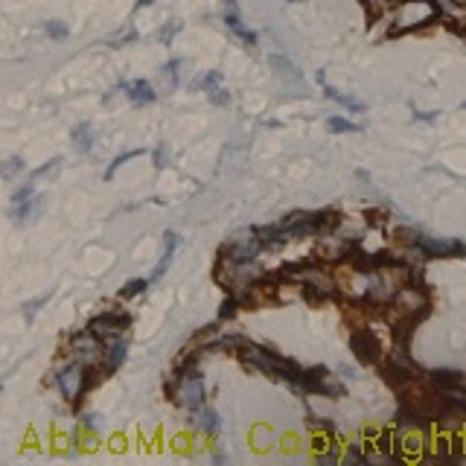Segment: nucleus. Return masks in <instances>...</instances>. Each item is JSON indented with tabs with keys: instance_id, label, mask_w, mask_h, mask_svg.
<instances>
[{
	"instance_id": "6ab92c4d",
	"label": "nucleus",
	"mask_w": 466,
	"mask_h": 466,
	"mask_svg": "<svg viewBox=\"0 0 466 466\" xmlns=\"http://www.w3.org/2000/svg\"><path fill=\"white\" fill-rule=\"evenodd\" d=\"M219 85H222V73L219 70H210V73L201 76V79L192 82V88H196V91H213V88H219Z\"/></svg>"
},
{
	"instance_id": "9b49d317",
	"label": "nucleus",
	"mask_w": 466,
	"mask_h": 466,
	"mask_svg": "<svg viewBox=\"0 0 466 466\" xmlns=\"http://www.w3.org/2000/svg\"><path fill=\"white\" fill-rule=\"evenodd\" d=\"M225 24L237 32L245 44H257V32H251V29H245V24H242V18H239V9H227V15H225Z\"/></svg>"
},
{
	"instance_id": "4be33fe9",
	"label": "nucleus",
	"mask_w": 466,
	"mask_h": 466,
	"mask_svg": "<svg viewBox=\"0 0 466 466\" xmlns=\"http://www.w3.org/2000/svg\"><path fill=\"white\" fill-rule=\"evenodd\" d=\"M181 65H184L181 58H172V62L161 70V73L166 76V88H169V91H172V88H178V67H181Z\"/></svg>"
},
{
	"instance_id": "a878e982",
	"label": "nucleus",
	"mask_w": 466,
	"mask_h": 466,
	"mask_svg": "<svg viewBox=\"0 0 466 466\" xmlns=\"http://www.w3.org/2000/svg\"><path fill=\"white\" fill-rule=\"evenodd\" d=\"M21 169H24V161H21V158H9V161H6V166H4V178H6V181H12Z\"/></svg>"
},
{
	"instance_id": "393cba45",
	"label": "nucleus",
	"mask_w": 466,
	"mask_h": 466,
	"mask_svg": "<svg viewBox=\"0 0 466 466\" xmlns=\"http://www.w3.org/2000/svg\"><path fill=\"white\" fill-rule=\"evenodd\" d=\"M169 158H172V154H169V146H158V149H154V169H164V166H169Z\"/></svg>"
},
{
	"instance_id": "ddd939ff",
	"label": "nucleus",
	"mask_w": 466,
	"mask_h": 466,
	"mask_svg": "<svg viewBox=\"0 0 466 466\" xmlns=\"http://www.w3.org/2000/svg\"><path fill=\"white\" fill-rule=\"evenodd\" d=\"M196 420H199V425H201V432L204 434H210V437H216L219 434V429H222V422H219V414L213 411V408H199V414H196Z\"/></svg>"
},
{
	"instance_id": "bb28decb",
	"label": "nucleus",
	"mask_w": 466,
	"mask_h": 466,
	"mask_svg": "<svg viewBox=\"0 0 466 466\" xmlns=\"http://www.w3.org/2000/svg\"><path fill=\"white\" fill-rule=\"evenodd\" d=\"M178 29H181V24H178V21H169V24H166V29L161 32V41L169 47V44H172V38L178 35Z\"/></svg>"
},
{
	"instance_id": "423d86ee",
	"label": "nucleus",
	"mask_w": 466,
	"mask_h": 466,
	"mask_svg": "<svg viewBox=\"0 0 466 466\" xmlns=\"http://www.w3.org/2000/svg\"><path fill=\"white\" fill-rule=\"evenodd\" d=\"M126 356H128L126 338H114V341L102 350V376H111V373L120 371L123 361H126Z\"/></svg>"
},
{
	"instance_id": "4468645a",
	"label": "nucleus",
	"mask_w": 466,
	"mask_h": 466,
	"mask_svg": "<svg viewBox=\"0 0 466 466\" xmlns=\"http://www.w3.org/2000/svg\"><path fill=\"white\" fill-rule=\"evenodd\" d=\"M432 379L443 387H449V391H460V387H466V376L458 373V371H432Z\"/></svg>"
},
{
	"instance_id": "c85d7f7f",
	"label": "nucleus",
	"mask_w": 466,
	"mask_h": 466,
	"mask_svg": "<svg viewBox=\"0 0 466 466\" xmlns=\"http://www.w3.org/2000/svg\"><path fill=\"white\" fill-rule=\"evenodd\" d=\"M233 312H237V295H233V298H227V300H225V306H222V312H219V321L230 318Z\"/></svg>"
},
{
	"instance_id": "412c9836",
	"label": "nucleus",
	"mask_w": 466,
	"mask_h": 466,
	"mask_svg": "<svg viewBox=\"0 0 466 466\" xmlns=\"http://www.w3.org/2000/svg\"><path fill=\"white\" fill-rule=\"evenodd\" d=\"M140 38V32L134 29V27H128L126 32H120V35H114V38H108V44L111 47H126V44H134Z\"/></svg>"
},
{
	"instance_id": "0eeeda50",
	"label": "nucleus",
	"mask_w": 466,
	"mask_h": 466,
	"mask_svg": "<svg viewBox=\"0 0 466 466\" xmlns=\"http://www.w3.org/2000/svg\"><path fill=\"white\" fill-rule=\"evenodd\" d=\"M41 207H44V199H41V196L18 199V201H12V219H15V222H32V219L41 216Z\"/></svg>"
},
{
	"instance_id": "2eb2a0df",
	"label": "nucleus",
	"mask_w": 466,
	"mask_h": 466,
	"mask_svg": "<svg viewBox=\"0 0 466 466\" xmlns=\"http://www.w3.org/2000/svg\"><path fill=\"white\" fill-rule=\"evenodd\" d=\"M326 131H333V134H359V131H364V126L350 123V120H344V116H329Z\"/></svg>"
},
{
	"instance_id": "cd10ccee",
	"label": "nucleus",
	"mask_w": 466,
	"mask_h": 466,
	"mask_svg": "<svg viewBox=\"0 0 466 466\" xmlns=\"http://www.w3.org/2000/svg\"><path fill=\"white\" fill-rule=\"evenodd\" d=\"M82 425H85V429H91V432H100L102 417H100V414H85V417H82Z\"/></svg>"
},
{
	"instance_id": "7c9ffc66",
	"label": "nucleus",
	"mask_w": 466,
	"mask_h": 466,
	"mask_svg": "<svg viewBox=\"0 0 466 466\" xmlns=\"http://www.w3.org/2000/svg\"><path fill=\"white\" fill-rule=\"evenodd\" d=\"M154 0H138V9H146V6H152Z\"/></svg>"
},
{
	"instance_id": "f03ea898",
	"label": "nucleus",
	"mask_w": 466,
	"mask_h": 466,
	"mask_svg": "<svg viewBox=\"0 0 466 466\" xmlns=\"http://www.w3.org/2000/svg\"><path fill=\"white\" fill-rule=\"evenodd\" d=\"M350 347H353V353H356L359 361H364V364H373V361L382 359V344H379V338H376L373 329H367V326L356 329V333L350 335Z\"/></svg>"
},
{
	"instance_id": "b1692460",
	"label": "nucleus",
	"mask_w": 466,
	"mask_h": 466,
	"mask_svg": "<svg viewBox=\"0 0 466 466\" xmlns=\"http://www.w3.org/2000/svg\"><path fill=\"white\" fill-rule=\"evenodd\" d=\"M207 96H210V102H213V105H227V102H230V93H227L222 85H219V88H213V91H207Z\"/></svg>"
},
{
	"instance_id": "c756f323",
	"label": "nucleus",
	"mask_w": 466,
	"mask_h": 466,
	"mask_svg": "<svg viewBox=\"0 0 466 466\" xmlns=\"http://www.w3.org/2000/svg\"><path fill=\"white\" fill-rule=\"evenodd\" d=\"M434 116H437V114H422V111H417V120H425V123H432Z\"/></svg>"
},
{
	"instance_id": "5701e85b",
	"label": "nucleus",
	"mask_w": 466,
	"mask_h": 466,
	"mask_svg": "<svg viewBox=\"0 0 466 466\" xmlns=\"http://www.w3.org/2000/svg\"><path fill=\"white\" fill-rule=\"evenodd\" d=\"M50 298H53V291H47V295H41V298H35V300L24 303V309H21V312H24V318H27V321H32V318H35V312H38V309H41V306H44Z\"/></svg>"
},
{
	"instance_id": "aec40b11",
	"label": "nucleus",
	"mask_w": 466,
	"mask_h": 466,
	"mask_svg": "<svg viewBox=\"0 0 466 466\" xmlns=\"http://www.w3.org/2000/svg\"><path fill=\"white\" fill-rule=\"evenodd\" d=\"M44 32H47V38H53V41H65V38L70 35V27L65 21H47Z\"/></svg>"
},
{
	"instance_id": "473e14b6",
	"label": "nucleus",
	"mask_w": 466,
	"mask_h": 466,
	"mask_svg": "<svg viewBox=\"0 0 466 466\" xmlns=\"http://www.w3.org/2000/svg\"><path fill=\"white\" fill-rule=\"evenodd\" d=\"M463 108H466V105H463Z\"/></svg>"
},
{
	"instance_id": "f257e3e1",
	"label": "nucleus",
	"mask_w": 466,
	"mask_h": 466,
	"mask_svg": "<svg viewBox=\"0 0 466 466\" xmlns=\"http://www.w3.org/2000/svg\"><path fill=\"white\" fill-rule=\"evenodd\" d=\"M91 385H96V379H91L85 373V364L82 361H73V364L65 367L62 373H58V387H62V394H65L67 402H79L82 394L88 391Z\"/></svg>"
},
{
	"instance_id": "2f4dec72",
	"label": "nucleus",
	"mask_w": 466,
	"mask_h": 466,
	"mask_svg": "<svg viewBox=\"0 0 466 466\" xmlns=\"http://www.w3.org/2000/svg\"><path fill=\"white\" fill-rule=\"evenodd\" d=\"M225 6H227V9H239V6H237V0H225Z\"/></svg>"
},
{
	"instance_id": "dca6fc26",
	"label": "nucleus",
	"mask_w": 466,
	"mask_h": 466,
	"mask_svg": "<svg viewBox=\"0 0 466 466\" xmlns=\"http://www.w3.org/2000/svg\"><path fill=\"white\" fill-rule=\"evenodd\" d=\"M149 283H152V280H146V277H134V280H128V283L120 288V298H123V300H131V298L143 295V291L149 288Z\"/></svg>"
},
{
	"instance_id": "a211bd4d",
	"label": "nucleus",
	"mask_w": 466,
	"mask_h": 466,
	"mask_svg": "<svg viewBox=\"0 0 466 466\" xmlns=\"http://www.w3.org/2000/svg\"><path fill=\"white\" fill-rule=\"evenodd\" d=\"M58 169H62V158H53V161H47L44 166L32 169L29 181H38V178H53V175H58Z\"/></svg>"
},
{
	"instance_id": "6e6552de",
	"label": "nucleus",
	"mask_w": 466,
	"mask_h": 466,
	"mask_svg": "<svg viewBox=\"0 0 466 466\" xmlns=\"http://www.w3.org/2000/svg\"><path fill=\"white\" fill-rule=\"evenodd\" d=\"M181 245V237H178V233H175V230H166L164 233V254H161V262L158 265H154V271H152V283H158L164 274H166V271H169V262H172V254H175V248H178Z\"/></svg>"
},
{
	"instance_id": "f8f14e48",
	"label": "nucleus",
	"mask_w": 466,
	"mask_h": 466,
	"mask_svg": "<svg viewBox=\"0 0 466 466\" xmlns=\"http://www.w3.org/2000/svg\"><path fill=\"white\" fill-rule=\"evenodd\" d=\"M73 143L82 154H88L93 149V123H79L73 126Z\"/></svg>"
},
{
	"instance_id": "1a4fd4ad",
	"label": "nucleus",
	"mask_w": 466,
	"mask_h": 466,
	"mask_svg": "<svg viewBox=\"0 0 466 466\" xmlns=\"http://www.w3.org/2000/svg\"><path fill=\"white\" fill-rule=\"evenodd\" d=\"M123 91H126V96L131 100V105H152L154 100H158V91H154L146 79H134V82L123 85Z\"/></svg>"
},
{
	"instance_id": "9d476101",
	"label": "nucleus",
	"mask_w": 466,
	"mask_h": 466,
	"mask_svg": "<svg viewBox=\"0 0 466 466\" xmlns=\"http://www.w3.org/2000/svg\"><path fill=\"white\" fill-rule=\"evenodd\" d=\"M318 82H321V88H324V96H326V100H333V102L344 105L347 111H353V114H364V111H367V105H364V102H359V100H356V96H347V93L335 91L333 85H326V79H324V73H318Z\"/></svg>"
},
{
	"instance_id": "20e7f679",
	"label": "nucleus",
	"mask_w": 466,
	"mask_h": 466,
	"mask_svg": "<svg viewBox=\"0 0 466 466\" xmlns=\"http://www.w3.org/2000/svg\"><path fill=\"white\" fill-rule=\"evenodd\" d=\"M417 248L425 257H466V245L458 239H417Z\"/></svg>"
},
{
	"instance_id": "39448f33",
	"label": "nucleus",
	"mask_w": 466,
	"mask_h": 466,
	"mask_svg": "<svg viewBox=\"0 0 466 466\" xmlns=\"http://www.w3.org/2000/svg\"><path fill=\"white\" fill-rule=\"evenodd\" d=\"M70 350L82 361H91V359H96V356L102 353V350H100V335L91 333V329H85V333H76V335H70Z\"/></svg>"
},
{
	"instance_id": "f3484780",
	"label": "nucleus",
	"mask_w": 466,
	"mask_h": 466,
	"mask_svg": "<svg viewBox=\"0 0 466 466\" xmlns=\"http://www.w3.org/2000/svg\"><path fill=\"white\" fill-rule=\"evenodd\" d=\"M143 152H146V149H128V152H123V154H116V158L111 161V166L105 169V181H111V178H114V172L120 169V166H123L126 161H131V158H140Z\"/></svg>"
},
{
	"instance_id": "7ed1b4c3",
	"label": "nucleus",
	"mask_w": 466,
	"mask_h": 466,
	"mask_svg": "<svg viewBox=\"0 0 466 466\" xmlns=\"http://www.w3.org/2000/svg\"><path fill=\"white\" fill-rule=\"evenodd\" d=\"M126 326H131V315L126 312H102V315H93L88 321V329L96 335H105V338H116V333H123Z\"/></svg>"
}]
</instances>
